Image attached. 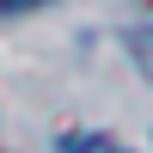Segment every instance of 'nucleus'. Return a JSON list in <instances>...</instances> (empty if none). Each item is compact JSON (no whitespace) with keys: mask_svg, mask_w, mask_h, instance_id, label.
<instances>
[{"mask_svg":"<svg viewBox=\"0 0 153 153\" xmlns=\"http://www.w3.org/2000/svg\"><path fill=\"white\" fill-rule=\"evenodd\" d=\"M68 153H123V147H110V141H68Z\"/></svg>","mask_w":153,"mask_h":153,"instance_id":"nucleus-1","label":"nucleus"},{"mask_svg":"<svg viewBox=\"0 0 153 153\" xmlns=\"http://www.w3.org/2000/svg\"><path fill=\"white\" fill-rule=\"evenodd\" d=\"M25 6H43V0H0V12H25Z\"/></svg>","mask_w":153,"mask_h":153,"instance_id":"nucleus-2","label":"nucleus"}]
</instances>
